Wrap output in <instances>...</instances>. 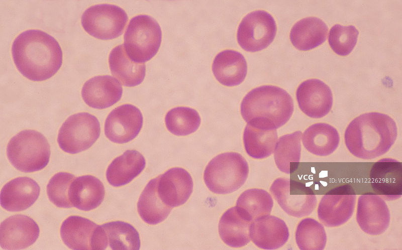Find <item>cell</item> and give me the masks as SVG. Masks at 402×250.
<instances>
[{"mask_svg":"<svg viewBox=\"0 0 402 250\" xmlns=\"http://www.w3.org/2000/svg\"><path fill=\"white\" fill-rule=\"evenodd\" d=\"M278 140L276 130L258 128L249 124L243 133V143L247 154L251 157L261 159L274 152Z\"/></svg>","mask_w":402,"mask_h":250,"instance_id":"32","label":"cell"},{"mask_svg":"<svg viewBox=\"0 0 402 250\" xmlns=\"http://www.w3.org/2000/svg\"><path fill=\"white\" fill-rule=\"evenodd\" d=\"M50 148L47 139L38 131H22L13 137L7 147V155L11 164L25 173L40 171L48 164Z\"/></svg>","mask_w":402,"mask_h":250,"instance_id":"4","label":"cell"},{"mask_svg":"<svg viewBox=\"0 0 402 250\" xmlns=\"http://www.w3.org/2000/svg\"><path fill=\"white\" fill-rule=\"evenodd\" d=\"M145 165V159L140 152L135 150H127L109 165L106 171L107 180L114 187L125 185L137 177Z\"/></svg>","mask_w":402,"mask_h":250,"instance_id":"23","label":"cell"},{"mask_svg":"<svg viewBox=\"0 0 402 250\" xmlns=\"http://www.w3.org/2000/svg\"><path fill=\"white\" fill-rule=\"evenodd\" d=\"M249 173L245 158L236 152L219 154L207 165L204 180L208 189L218 194H226L239 189L245 182Z\"/></svg>","mask_w":402,"mask_h":250,"instance_id":"5","label":"cell"},{"mask_svg":"<svg viewBox=\"0 0 402 250\" xmlns=\"http://www.w3.org/2000/svg\"><path fill=\"white\" fill-rule=\"evenodd\" d=\"M295 239L301 250H322L327 243V234L323 225L315 219L306 218L297 225Z\"/></svg>","mask_w":402,"mask_h":250,"instance_id":"34","label":"cell"},{"mask_svg":"<svg viewBox=\"0 0 402 250\" xmlns=\"http://www.w3.org/2000/svg\"><path fill=\"white\" fill-rule=\"evenodd\" d=\"M105 195L102 181L90 175L75 178L68 190L69 199L73 207L83 211L97 208L103 202Z\"/></svg>","mask_w":402,"mask_h":250,"instance_id":"21","label":"cell"},{"mask_svg":"<svg viewBox=\"0 0 402 250\" xmlns=\"http://www.w3.org/2000/svg\"><path fill=\"white\" fill-rule=\"evenodd\" d=\"M356 201V195L350 186L343 185L333 189L319 202L318 218L327 227L341 226L352 217Z\"/></svg>","mask_w":402,"mask_h":250,"instance_id":"11","label":"cell"},{"mask_svg":"<svg viewBox=\"0 0 402 250\" xmlns=\"http://www.w3.org/2000/svg\"><path fill=\"white\" fill-rule=\"evenodd\" d=\"M251 222L243 217L236 207L226 210L219 223V233L223 241L232 247H241L250 241L249 228Z\"/></svg>","mask_w":402,"mask_h":250,"instance_id":"28","label":"cell"},{"mask_svg":"<svg viewBox=\"0 0 402 250\" xmlns=\"http://www.w3.org/2000/svg\"><path fill=\"white\" fill-rule=\"evenodd\" d=\"M75 178L74 175L64 172L54 174L47 185V194L49 200L59 208L73 207L68 197L70 184Z\"/></svg>","mask_w":402,"mask_h":250,"instance_id":"37","label":"cell"},{"mask_svg":"<svg viewBox=\"0 0 402 250\" xmlns=\"http://www.w3.org/2000/svg\"><path fill=\"white\" fill-rule=\"evenodd\" d=\"M356 221L360 229L365 233L378 235L388 228L390 221L389 209L380 196L365 194L358 199Z\"/></svg>","mask_w":402,"mask_h":250,"instance_id":"13","label":"cell"},{"mask_svg":"<svg viewBox=\"0 0 402 250\" xmlns=\"http://www.w3.org/2000/svg\"><path fill=\"white\" fill-rule=\"evenodd\" d=\"M12 55L19 71L34 81L52 77L62 64V51L57 41L37 29L28 30L17 36L12 44Z\"/></svg>","mask_w":402,"mask_h":250,"instance_id":"1","label":"cell"},{"mask_svg":"<svg viewBox=\"0 0 402 250\" xmlns=\"http://www.w3.org/2000/svg\"><path fill=\"white\" fill-rule=\"evenodd\" d=\"M97 224L86 218L76 215L65 219L60 227L64 243L72 249H91V242Z\"/></svg>","mask_w":402,"mask_h":250,"instance_id":"27","label":"cell"},{"mask_svg":"<svg viewBox=\"0 0 402 250\" xmlns=\"http://www.w3.org/2000/svg\"><path fill=\"white\" fill-rule=\"evenodd\" d=\"M273 205L271 196L266 191L258 188L244 191L237 200L236 208L238 213L252 222L260 217L269 215Z\"/></svg>","mask_w":402,"mask_h":250,"instance_id":"31","label":"cell"},{"mask_svg":"<svg viewBox=\"0 0 402 250\" xmlns=\"http://www.w3.org/2000/svg\"><path fill=\"white\" fill-rule=\"evenodd\" d=\"M328 28L321 19L310 17L297 22L290 32V40L296 49L308 51L323 43L326 40Z\"/></svg>","mask_w":402,"mask_h":250,"instance_id":"25","label":"cell"},{"mask_svg":"<svg viewBox=\"0 0 402 250\" xmlns=\"http://www.w3.org/2000/svg\"><path fill=\"white\" fill-rule=\"evenodd\" d=\"M249 236L252 241L259 248L275 249L285 244L288 239L289 233L283 220L269 214L251 222Z\"/></svg>","mask_w":402,"mask_h":250,"instance_id":"19","label":"cell"},{"mask_svg":"<svg viewBox=\"0 0 402 250\" xmlns=\"http://www.w3.org/2000/svg\"><path fill=\"white\" fill-rule=\"evenodd\" d=\"M37 223L28 216H11L0 225V245L5 249H22L32 245L39 237Z\"/></svg>","mask_w":402,"mask_h":250,"instance_id":"16","label":"cell"},{"mask_svg":"<svg viewBox=\"0 0 402 250\" xmlns=\"http://www.w3.org/2000/svg\"><path fill=\"white\" fill-rule=\"evenodd\" d=\"M397 136L395 121L389 115L377 112L361 114L347 127L344 141L355 157L371 160L385 154Z\"/></svg>","mask_w":402,"mask_h":250,"instance_id":"2","label":"cell"},{"mask_svg":"<svg viewBox=\"0 0 402 250\" xmlns=\"http://www.w3.org/2000/svg\"><path fill=\"white\" fill-rule=\"evenodd\" d=\"M305 148L316 156L324 157L334 152L338 147L340 136L338 131L326 123H316L309 127L302 134Z\"/></svg>","mask_w":402,"mask_h":250,"instance_id":"24","label":"cell"},{"mask_svg":"<svg viewBox=\"0 0 402 250\" xmlns=\"http://www.w3.org/2000/svg\"><path fill=\"white\" fill-rule=\"evenodd\" d=\"M105 230L108 245L112 249H139L141 242L138 232L131 224L122 221L102 225Z\"/></svg>","mask_w":402,"mask_h":250,"instance_id":"33","label":"cell"},{"mask_svg":"<svg viewBox=\"0 0 402 250\" xmlns=\"http://www.w3.org/2000/svg\"><path fill=\"white\" fill-rule=\"evenodd\" d=\"M157 177L148 182L137 203V210L140 217L150 225L164 221L172 208L164 204L160 199L157 191Z\"/></svg>","mask_w":402,"mask_h":250,"instance_id":"29","label":"cell"},{"mask_svg":"<svg viewBox=\"0 0 402 250\" xmlns=\"http://www.w3.org/2000/svg\"><path fill=\"white\" fill-rule=\"evenodd\" d=\"M201 122L196 110L188 107L178 106L169 110L165 117L167 130L172 134L184 136L195 132Z\"/></svg>","mask_w":402,"mask_h":250,"instance_id":"35","label":"cell"},{"mask_svg":"<svg viewBox=\"0 0 402 250\" xmlns=\"http://www.w3.org/2000/svg\"><path fill=\"white\" fill-rule=\"evenodd\" d=\"M40 192L38 184L28 177L14 178L2 188L0 202L2 208L11 212L21 211L31 207Z\"/></svg>","mask_w":402,"mask_h":250,"instance_id":"20","label":"cell"},{"mask_svg":"<svg viewBox=\"0 0 402 250\" xmlns=\"http://www.w3.org/2000/svg\"><path fill=\"white\" fill-rule=\"evenodd\" d=\"M270 191L283 210L293 217L308 216L317 205L313 190L299 181L277 178L271 185Z\"/></svg>","mask_w":402,"mask_h":250,"instance_id":"8","label":"cell"},{"mask_svg":"<svg viewBox=\"0 0 402 250\" xmlns=\"http://www.w3.org/2000/svg\"><path fill=\"white\" fill-rule=\"evenodd\" d=\"M293 110L289 94L274 85H262L252 89L244 97L240 105L241 115L247 124L266 130H276L284 125Z\"/></svg>","mask_w":402,"mask_h":250,"instance_id":"3","label":"cell"},{"mask_svg":"<svg viewBox=\"0 0 402 250\" xmlns=\"http://www.w3.org/2000/svg\"><path fill=\"white\" fill-rule=\"evenodd\" d=\"M128 17L121 7L102 4L91 6L83 13L81 23L90 35L101 40H111L122 35Z\"/></svg>","mask_w":402,"mask_h":250,"instance_id":"9","label":"cell"},{"mask_svg":"<svg viewBox=\"0 0 402 250\" xmlns=\"http://www.w3.org/2000/svg\"><path fill=\"white\" fill-rule=\"evenodd\" d=\"M372 190L383 199L393 201L402 195V164L391 158L375 162L370 171Z\"/></svg>","mask_w":402,"mask_h":250,"instance_id":"14","label":"cell"},{"mask_svg":"<svg viewBox=\"0 0 402 250\" xmlns=\"http://www.w3.org/2000/svg\"><path fill=\"white\" fill-rule=\"evenodd\" d=\"M296 98L300 109L311 118L326 116L333 105L330 88L318 79H310L301 83L296 89Z\"/></svg>","mask_w":402,"mask_h":250,"instance_id":"15","label":"cell"},{"mask_svg":"<svg viewBox=\"0 0 402 250\" xmlns=\"http://www.w3.org/2000/svg\"><path fill=\"white\" fill-rule=\"evenodd\" d=\"M276 25L273 17L263 10L246 15L240 23L237 39L240 47L248 52H257L268 47L274 40Z\"/></svg>","mask_w":402,"mask_h":250,"instance_id":"10","label":"cell"},{"mask_svg":"<svg viewBox=\"0 0 402 250\" xmlns=\"http://www.w3.org/2000/svg\"><path fill=\"white\" fill-rule=\"evenodd\" d=\"M157 178L158 195L163 203L169 207L183 205L192 192V177L183 168H170Z\"/></svg>","mask_w":402,"mask_h":250,"instance_id":"17","label":"cell"},{"mask_svg":"<svg viewBox=\"0 0 402 250\" xmlns=\"http://www.w3.org/2000/svg\"><path fill=\"white\" fill-rule=\"evenodd\" d=\"M302 133L296 131L281 136L274 150V158L278 169L289 174L298 168L301 155Z\"/></svg>","mask_w":402,"mask_h":250,"instance_id":"30","label":"cell"},{"mask_svg":"<svg viewBox=\"0 0 402 250\" xmlns=\"http://www.w3.org/2000/svg\"><path fill=\"white\" fill-rule=\"evenodd\" d=\"M358 34V31L354 26H343L336 24L330 30L328 43L337 54L346 56L355 47Z\"/></svg>","mask_w":402,"mask_h":250,"instance_id":"36","label":"cell"},{"mask_svg":"<svg viewBox=\"0 0 402 250\" xmlns=\"http://www.w3.org/2000/svg\"><path fill=\"white\" fill-rule=\"evenodd\" d=\"M123 88L119 80L109 75H98L87 80L81 89V96L89 107L108 108L120 100Z\"/></svg>","mask_w":402,"mask_h":250,"instance_id":"18","label":"cell"},{"mask_svg":"<svg viewBox=\"0 0 402 250\" xmlns=\"http://www.w3.org/2000/svg\"><path fill=\"white\" fill-rule=\"evenodd\" d=\"M124 48L133 62L144 63L157 53L161 42V28L152 17L139 15L130 21L124 36Z\"/></svg>","mask_w":402,"mask_h":250,"instance_id":"6","label":"cell"},{"mask_svg":"<svg viewBox=\"0 0 402 250\" xmlns=\"http://www.w3.org/2000/svg\"><path fill=\"white\" fill-rule=\"evenodd\" d=\"M140 109L130 104H124L113 109L107 117L104 127L106 137L118 144L128 143L135 138L143 125Z\"/></svg>","mask_w":402,"mask_h":250,"instance_id":"12","label":"cell"},{"mask_svg":"<svg viewBox=\"0 0 402 250\" xmlns=\"http://www.w3.org/2000/svg\"><path fill=\"white\" fill-rule=\"evenodd\" d=\"M100 133V124L94 115L79 112L69 116L60 127L57 143L64 152L74 154L90 148Z\"/></svg>","mask_w":402,"mask_h":250,"instance_id":"7","label":"cell"},{"mask_svg":"<svg viewBox=\"0 0 402 250\" xmlns=\"http://www.w3.org/2000/svg\"><path fill=\"white\" fill-rule=\"evenodd\" d=\"M212 71L221 84L227 86H236L241 84L246 76L247 62L241 53L233 50H225L215 57Z\"/></svg>","mask_w":402,"mask_h":250,"instance_id":"22","label":"cell"},{"mask_svg":"<svg viewBox=\"0 0 402 250\" xmlns=\"http://www.w3.org/2000/svg\"><path fill=\"white\" fill-rule=\"evenodd\" d=\"M109 64L112 74L124 86H135L144 79L145 65L132 61L127 56L123 44L118 45L111 50Z\"/></svg>","mask_w":402,"mask_h":250,"instance_id":"26","label":"cell"}]
</instances>
